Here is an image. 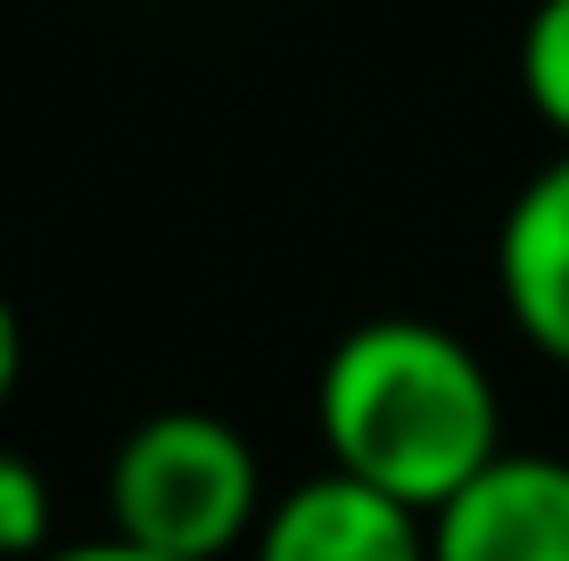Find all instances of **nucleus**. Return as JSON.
Returning a JSON list of instances; mask_svg holds the SVG:
<instances>
[{
	"label": "nucleus",
	"instance_id": "obj_6",
	"mask_svg": "<svg viewBox=\"0 0 569 561\" xmlns=\"http://www.w3.org/2000/svg\"><path fill=\"white\" fill-rule=\"evenodd\" d=\"M520 91L537 124L569 149V0H537L520 26Z\"/></svg>",
	"mask_w": 569,
	"mask_h": 561
},
{
	"label": "nucleus",
	"instance_id": "obj_5",
	"mask_svg": "<svg viewBox=\"0 0 569 561\" xmlns=\"http://www.w3.org/2000/svg\"><path fill=\"white\" fill-rule=\"evenodd\" d=\"M496 298L512 331L553 372H569V149L545 173H528L520 199L496 223Z\"/></svg>",
	"mask_w": 569,
	"mask_h": 561
},
{
	"label": "nucleus",
	"instance_id": "obj_4",
	"mask_svg": "<svg viewBox=\"0 0 569 561\" xmlns=\"http://www.w3.org/2000/svg\"><path fill=\"white\" fill-rule=\"evenodd\" d=\"M248 561H429V520L347 471H313L272 495Z\"/></svg>",
	"mask_w": 569,
	"mask_h": 561
},
{
	"label": "nucleus",
	"instance_id": "obj_8",
	"mask_svg": "<svg viewBox=\"0 0 569 561\" xmlns=\"http://www.w3.org/2000/svg\"><path fill=\"white\" fill-rule=\"evenodd\" d=\"M42 561H166V553H149V545H124V537H74V545H50Z\"/></svg>",
	"mask_w": 569,
	"mask_h": 561
},
{
	"label": "nucleus",
	"instance_id": "obj_3",
	"mask_svg": "<svg viewBox=\"0 0 569 561\" xmlns=\"http://www.w3.org/2000/svg\"><path fill=\"white\" fill-rule=\"evenodd\" d=\"M429 561H569V462L503 454L429 520Z\"/></svg>",
	"mask_w": 569,
	"mask_h": 561
},
{
	"label": "nucleus",
	"instance_id": "obj_1",
	"mask_svg": "<svg viewBox=\"0 0 569 561\" xmlns=\"http://www.w3.org/2000/svg\"><path fill=\"white\" fill-rule=\"evenodd\" d=\"M313 438L322 471L397 495L438 520L462 488H479L503 454V397L479 347L421 314H371L313 372Z\"/></svg>",
	"mask_w": 569,
	"mask_h": 561
},
{
	"label": "nucleus",
	"instance_id": "obj_7",
	"mask_svg": "<svg viewBox=\"0 0 569 561\" xmlns=\"http://www.w3.org/2000/svg\"><path fill=\"white\" fill-rule=\"evenodd\" d=\"M50 545L58 537H50V479H42V462L0 447V561H42Z\"/></svg>",
	"mask_w": 569,
	"mask_h": 561
},
{
	"label": "nucleus",
	"instance_id": "obj_9",
	"mask_svg": "<svg viewBox=\"0 0 569 561\" xmlns=\"http://www.w3.org/2000/svg\"><path fill=\"white\" fill-rule=\"evenodd\" d=\"M17 380H26V331H17V305L0 298V404L17 397Z\"/></svg>",
	"mask_w": 569,
	"mask_h": 561
},
{
	"label": "nucleus",
	"instance_id": "obj_2",
	"mask_svg": "<svg viewBox=\"0 0 569 561\" xmlns=\"http://www.w3.org/2000/svg\"><path fill=\"white\" fill-rule=\"evenodd\" d=\"M272 495L240 421L207 404H166L132 421L108 454V537L166 561H231L257 545Z\"/></svg>",
	"mask_w": 569,
	"mask_h": 561
}]
</instances>
